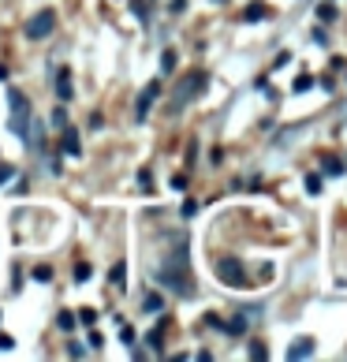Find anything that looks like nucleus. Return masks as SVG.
Wrapping results in <instances>:
<instances>
[{"instance_id": "obj_1", "label": "nucleus", "mask_w": 347, "mask_h": 362, "mask_svg": "<svg viewBox=\"0 0 347 362\" xmlns=\"http://www.w3.org/2000/svg\"><path fill=\"white\" fill-rule=\"evenodd\" d=\"M157 284L161 288H168V291H176L183 295V299H191L194 295V277H191V258H187V239H176V247L168 250L165 258H161V266H157Z\"/></svg>"}, {"instance_id": "obj_2", "label": "nucleus", "mask_w": 347, "mask_h": 362, "mask_svg": "<svg viewBox=\"0 0 347 362\" xmlns=\"http://www.w3.org/2000/svg\"><path fill=\"white\" fill-rule=\"evenodd\" d=\"M8 105H12V135L30 146V101H27V94L12 86V90H8Z\"/></svg>"}, {"instance_id": "obj_3", "label": "nucleus", "mask_w": 347, "mask_h": 362, "mask_svg": "<svg viewBox=\"0 0 347 362\" xmlns=\"http://www.w3.org/2000/svg\"><path fill=\"white\" fill-rule=\"evenodd\" d=\"M205 86H209V79H205V71H191V75H183L179 86H176V94H172V113H179L183 105L191 101V97H198Z\"/></svg>"}, {"instance_id": "obj_4", "label": "nucleus", "mask_w": 347, "mask_h": 362, "mask_svg": "<svg viewBox=\"0 0 347 362\" xmlns=\"http://www.w3.org/2000/svg\"><path fill=\"white\" fill-rule=\"evenodd\" d=\"M213 273L221 277V284H228V288H251V277H246V269H243L239 258H216Z\"/></svg>"}, {"instance_id": "obj_5", "label": "nucleus", "mask_w": 347, "mask_h": 362, "mask_svg": "<svg viewBox=\"0 0 347 362\" xmlns=\"http://www.w3.org/2000/svg\"><path fill=\"white\" fill-rule=\"evenodd\" d=\"M52 27H57V12H49V8H45V12H38V15L27 23V38H30V41H41V38L52 34Z\"/></svg>"}, {"instance_id": "obj_6", "label": "nucleus", "mask_w": 347, "mask_h": 362, "mask_svg": "<svg viewBox=\"0 0 347 362\" xmlns=\"http://www.w3.org/2000/svg\"><path fill=\"white\" fill-rule=\"evenodd\" d=\"M157 94H161V79H154L149 86H142V94H138V101H135V120H138V124L149 116V108H154Z\"/></svg>"}, {"instance_id": "obj_7", "label": "nucleus", "mask_w": 347, "mask_h": 362, "mask_svg": "<svg viewBox=\"0 0 347 362\" xmlns=\"http://www.w3.org/2000/svg\"><path fill=\"white\" fill-rule=\"evenodd\" d=\"M60 146H64V153H71V157H79V153H82L79 131H75V127H64V138H60Z\"/></svg>"}, {"instance_id": "obj_8", "label": "nucleus", "mask_w": 347, "mask_h": 362, "mask_svg": "<svg viewBox=\"0 0 347 362\" xmlns=\"http://www.w3.org/2000/svg\"><path fill=\"white\" fill-rule=\"evenodd\" d=\"M57 94H60V101H71V94H75V86H71V71H68V68H60V71H57Z\"/></svg>"}, {"instance_id": "obj_9", "label": "nucleus", "mask_w": 347, "mask_h": 362, "mask_svg": "<svg viewBox=\"0 0 347 362\" xmlns=\"http://www.w3.org/2000/svg\"><path fill=\"white\" fill-rule=\"evenodd\" d=\"M313 355V340L310 336H302V340H295V344L288 347V359H310Z\"/></svg>"}, {"instance_id": "obj_10", "label": "nucleus", "mask_w": 347, "mask_h": 362, "mask_svg": "<svg viewBox=\"0 0 347 362\" xmlns=\"http://www.w3.org/2000/svg\"><path fill=\"white\" fill-rule=\"evenodd\" d=\"M262 19H269V8L265 4H246L243 23H262Z\"/></svg>"}, {"instance_id": "obj_11", "label": "nucleus", "mask_w": 347, "mask_h": 362, "mask_svg": "<svg viewBox=\"0 0 347 362\" xmlns=\"http://www.w3.org/2000/svg\"><path fill=\"white\" fill-rule=\"evenodd\" d=\"M108 280H112L116 288H127V284H124L127 280V266H124V261H116V266L108 269Z\"/></svg>"}, {"instance_id": "obj_12", "label": "nucleus", "mask_w": 347, "mask_h": 362, "mask_svg": "<svg viewBox=\"0 0 347 362\" xmlns=\"http://www.w3.org/2000/svg\"><path fill=\"white\" fill-rule=\"evenodd\" d=\"M321 172H325V175H344V161H340V157H325V161H321Z\"/></svg>"}, {"instance_id": "obj_13", "label": "nucleus", "mask_w": 347, "mask_h": 362, "mask_svg": "<svg viewBox=\"0 0 347 362\" xmlns=\"http://www.w3.org/2000/svg\"><path fill=\"white\" fill-rule=\"evenodd\" d=\"M161 306H165V299H161V295H157V291H149V295H146V299H142V310H146V314H157V310H161Z\"/></svg>"}, {"instance_id": "obj_14", "label": "nucleus", "mask_w": 347, "mask_h": 362, "mask_svg": "<svg viewBox=\"0 0 347 362\" xmlns=\"http://www.w3.org/2000/svg\"><path fill=\"white\" fill-rule=\"evenodd\" d=\"M146 344H149V347H154V351H161V344H165V321H161V325L154 328V333H149V336H146Z\"/></svg>"}, {"instance_id": "obj_15", "label": "nucleus", "mask_w": 347, "mask_h": 362, "mask_svg": "<svg viewBox=\"0 0 347 362\" xmlns=\"http://www.w3.org/2000/svg\"><path fill=\"white\" fill-rule=\"evenodd\" d=\"M318 19H321V23H332V19H336L332 0H321V4H318Z\"/></svg>"}, {"instance_id": "obj_16", "label": "nucleus", "mask_w": 347, "mask_h": 362, "mask_svg": "<svg viewBox=\"0 0 347 362\" xmlns=\"http://www.w3.org/2000/svg\"><path fill=\"white\" fill-rule=\"evenodd\" d=\"M57 325L64 328V333H71V328H75V314H71V310H60V314H57Z\"/></svg>"}, {"instance_id": "obj_17", "label": "nucleus", "mask_w": 347, "mask_h": 362, "mask_svg": "<svg viewBox=\"0 0 347 362\" xmlns=\"http://www.w3.org/2000/svg\"><path fill=\"white\" fill-rule=\"evenodd\" d=\"M310 86H313V79H310V75H299V79L291 82V90H295V94H307Z\"/></svg>"}, {"instance_id": "obj_18", "label": "nucleus", "mask_w": 347, "mask_h": 362, "mask_svg": "<svg viewBox=\"0 0 347 362\" xmlns=\"http://www.w3.org/2000/svg\"><path fill=\"white\" fill-rule=\"evenodd\" d=\"M307 191H310V194H321V175H318V172L307 175Z\"/></svg>"}, {"instance_id": "obj_19", "label": "nucleus", "mask_w": 347, "mask_h": 362, "mask_svg": "<svg viewBox=\"0 0 347 362\" xmlns=\"http://www.w3.org/2000/svg\"><path fill=\"white\" fill-rule=\"evenodd\" d=\"M34 280H38V284H49V280H52V269H49V266H38V269H34Z\"/></svg>"}, {"instance_id": "obj_20", "label": "nucleus", "mask_w": 347, "mask_h": 362, "mask_svg": "<svg viewBox=\"0 0 347 362\" xmlns=\"http://www.w3.org/2000/svg\"><path fill=\"white\" fill-rule=\"evenodd\" d=\"M90 266H86V261H79V266H75V280H90Z\"/></svg>"}, {"instance_id": "obj_21", "label": "nucleus", "mask_w": 347, "mask_h": 362, "mask_svg": "<svg viewBox=\"0 0 347 362\" xmlns=\"http://www.w3.org/2000/svg\"><path fill=\"white\" fill-rule=\"evenodd\" d=\"M251 359H269V351H265V344H258V340H254V344H251Z\"/></svg>"}, {"instance_id": "obj_22", "label": "nucleus", "mask_w": 347, "mask_h": 362, "mask_svg": "<svg viewBox=\"0 0 347 362\" xmlns=\"http://www.w3.org/2000/svg\"><path fill=\"white\" fill-rule=\"evenodd\" d=\"M52 124H57V127H64V124H68V108H57V113H52Z\"/></svg>"}, {"instance_id": "obj_23", "label": "nucleus", "mask_w": 347, "mask_h": 362, "mask_svg": "<svg viewBox=\"0 0 347 362\" xmlns=\"http://www.w3.org/2000/svg\"><path fill=\"white\" fill-rule=\"evenodd\" d=\"M68 355H71V359H82V355H86V347H82V344H75V340H71V344H68Z\"/></svg>"}, {"instance_id": "obj_24", "label": "nucleus", "mask_w": 347, "mask_h": 362, "mask_svg": "<svg viewBox=\"0 0 347 362\" xmlns=\"http://www.w3.org/2000/svg\"><path fill=\"white\" fill-rule=\"evenodd\" d=\"M194 213H198V202L187 198V202H183V217H194Z\"/></svg>"}, {"instance_id": "obj_25", "label": "nucleus", "mask_w": 347, "mask_h": 362, "mask_svg": "<svg viewBox=\"0 0 347 362\" xmlns=\"http://www.w3.org/2000/svg\"><path fill=\"white\" fill-rule=\"evenodd\" d=\"M79 321H82V325H94L97 314H94V310H79Z\"/></svg>"}, {"instance_id": "obj_26", "label": "nucleus", "mask_w": 347, "mask_h": 362, "mask_svg": "<svg viewBox=\"0 0 347 362\" xmlns=\"http://www.w3.org/2000/svg\"><path fill=\"white\" fill-rule=\"evenodd\" d=\"M161 68H165V71H172V68H176V52H165V60H161Z\"/></svg>"}, {"instance_id": "obj_27", "label": "nucleus", "mask_w": 347, "mask_h": 362, "mask_svg": "<svg viewBox=\"0 0 347 362\" xmlns=\"http://www.w3.org/2000/svg\"><path fill=\"white\" fill-rule=\"evenodd\" d=\"M135 340H138V336H135V328H127V325H124V344H127V347H135Z\"/></svg>"}, {"instance_id": "obj_28", "label": "nucleus", "mask_w": 347, "mask_h": 362, "mask_svg": "<svg viewBox=\"0 0 347 362\" xmlns=\"http://www.w3.org/2000/svg\"><path fill=\"white\" fill-rule=\"evenodd\" d=\"M12 175H15L12 164H0V183H4V180H12Z\"/></svg>"}, {"instance_id": "obj_29", "label": "nucleus", "mask_w": 347, "mask_h": 362, "mask_svg": "<svg viewBox=\"0 0 347 362\" xmlns=\"http://www.w3.org/2000/svg\"><path fill=\"white\" fill-rule=\"evenodd\" d=\"M15 347V340L12 336H0V351H12Z\"/></svg>"}, {"instance_id": "obj_30", "label": "nucleus", "mask_w": 347, "mask_h": 362, "mask_svg": "<svg viewBox=\"0 0 347 362\" xmlns=\"http://www.w3.org/2000/svg\"><path fill=\"white\" fill-rule=\"evenodd\" d=\"M8 79V68H4V64H0V82H4Z\"/></svg>"}, {"instance_id": "obj_31", "label": "nucleus", "mask_w": 347, "mask_h": 362, "mask_svg": "<svg viewBox=\"0 0 347 362\" xmlns=\"http://www.w3.org/2000/svg\"><path fill=\"white\" fill-rule=\"evenodd\" d=\"M344 82H347V75H344Z\"/></svg>"}]
</instances>
